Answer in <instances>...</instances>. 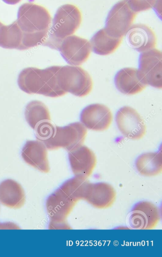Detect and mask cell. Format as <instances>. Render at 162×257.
<instances>
[{
  "mask_svg": "<svg viewBox=\"0 0 162 257\" xmlns=\"http://www.w3.org/2000/svg\"><path fill=\"white\" fill-rule=\"evenodd\" d=\"M37 140L42 142L49 150L64 148L70 151L83 144L87 129L79 122L59 126L47 121L35 130Z\"/></svg>",
  "mask_w": 162,
  "mask_h": 257,
  "instance_id": "cell-1",
  "label": "cell"
},
{
  "mask_svg": "<svg viewBox=\"0 0 162 257\" xmlns=\"http://www.w3.org/2000/svg\"><path fill=\"white\" fill-rule=\"evenodd\" d=\"M61 66H52L41 69L33 67L24 69L20 73L18 84L27 93L58 97L66 92L61 88L59 76Z\"/></svg>",
  "mask_w": 162,
  "mask_h": 257,
  "instance_id": "cell-2",
  "label": "cell"
},
{
  "mask_svg": "<svg viewBox=\"0 0 162 257\" xmlns=\"http://www.w3.org/2000/svg\"><path fill=\"white\" fill-rule=\"evenodd\" d=\"M82 21L80 11L75 5L65 4L57 10L44 46L58 50L62 41L72 35L79 28Z\"/></svg>",
  "mask_w": 162,
  "mask_h": 257,
  "instance_id": "cell-3",
  "label": "cell"
},
{
  "mask_svg": "<svg viewBox=\"0 0 162 257\" xmlns=\"http://www.w3.org/2000/svg\"><path fill=\"white\" fill-rule=\"evenodd\" d=\"M16 21L24 34L49 33L52 18L45 7L27 3L20 7Z\"/></svg>",
  "mask_w": 162,
  "mask_h": 257,
  "instance_id": "cell-4",
  "label": "cell"
},
{
  "mask_svg": "<svg viewBox=\"0 0 162 257\" xmlns=\"http://www.w3.org/2000/svg\"><path fill=\"white\" fill-rule=\"evenodd\" d=\"M59 76L61 88L66 93L83 97L88 95L92 89L91 77L80 66H61Z\"/></svg>",
  "mask_w": 162,
  "mask_h": 257,
  "instance_id": "cell-5",
  "label": "cell"
},
{
  "mask_svg": "<svg viewBox=\"0 0 162 257\" xmlns=\"http://www.w3.org/2000/svg\"><path fill=\"white\" fill-rule=\"evenodd\" d=\"M136 15L127 0H121L109 11L104 28L109 35L122 38L132 25Z\"/></svg>",
  "mask_w": 162,
  "mask_h": 257,
  "instance_id": "cell-6",
  "label": "cell"
},
{
  "mask_svg": "<svg viewBox=\"0 0 162 257\" xmlns=\"http://www.w3.org/2000/svg\"><path fill=\"white\" fill-rule=\"evenodd\" d=\"M138 70L146 84L156 88L162 87V54L155 48L141 53Z\"/></svg>",
  "mask_w": 162,
  "mask_h": 257,
  "instance_id": "cell-7",
  "label": "cell"
},
{
  "mask_svg": "<svg viewBox=\"0 0 162 257\" xmlns=\"http://www.w3.org/2000/svg\"><path fill=\"white\" fill-rule=\"evenodd\" d=\"M115 121L120 132L127 139L139 140L145 134L144 120L135 109L130 106L120 108L116 112Z\"/></svg>",
  "mask_w": 162,
  "mask_h": 257,
  "instance_id": "cell-8",
  "label": "cell"
},
{
  "mask_svg": "<svg viewBox=\"0 0 162 257\" xmlns=\"http://www.w3.org/2000/svg\"><path fill=\"white\" fill-rule=\"evenodd\" d=\"M58 50L68 64L80 66L88 59L92 50L88 40L72 35L62 41Z\"/></svg>",
  "mask_w": 162,
  "mask_h": 257,
  "instance_id": "cell-9",
  "label": "cell"
},
{
  "mask_svg": "<svg viewBox=\"0 0 162 257\" xmlns=\"http://www.w3.org/2000/svg\"><path fill=\"white\" fill-rule=\"evenodd\" d=\"M80 119L81 122L88 129L104 131L111 124L112 114L110 109L104 104H92L82 110Z\"/></svg>",
  "mask_w": 162,
  "mask_h": 257,
  "instance_id": "cell-10",
  "label": "cell"
},
{
  "mask_svg": "<svg viewBox=\"0 0 162 257\" xmlns=\"http://www.w3.org/2000/svg\"><path fill=\"white\" fill-rule=\"evenodd\" d=\"M160 218L156 206L150 202L143 201L132 209L128 219L130 226L137 229H150L157 224Z\"/></svg>",
  "mask_w": 162,
  "mask_h": 257,
  "instance_id": "cell-11",
  "label": "cell"
},
{
  "mask_svg": "<svg viewBox=\"0 0 162 257\" xmlns=\"http://www.w3.org/2000/svg\"><path fill=\"white\" fill-rule=\"evenodd\" d=\"M68 152L69 163L75 176L87 179L92 174L96 163L93 152L81 145Z\"/></svg>",
  "mask_w": 162,
  "mask_h": 257,
  "instance_id": "cell-12",
  "label": "cell"
},
{
  "mask_svg": "<svg viewBox=\"0 0 162 257\" xmlns=\"http://www.w3.org/2000/svg\"><path fill=\"white\" fill-rule=\"evenodd\" d=\"M125 36L129 45L140 53L155 48L156 44L154 33L151 28L144 24L132 25Z\"/></svg>",
  "mask_w": 162,
  "mask_h": 257,
  "instance_id": "cell-13",
  "label": "cell"
},
{
  "mask_svg": "<svg viewBox=\"0 0 162 257\" xmlns=\"http://www.w3.org/2000/svg\"><path fill=\"white\" fill-rule=\"evenodd\" d=\"M21 156L28 165L42 172H49L47 149L42 142L27 141L22 148Z\"/></svg>",
  "mask_w": 162,
  "mask_h": 257,
  "instance_id": "cell-14",
  "label": "cell"
},
{
  "mask_svg": "<svg viewBox=\"0 0 162 257\" xmlns=\"http://www.w3.org/2000/svg\"><path fill=\"white\" fill-rule=\"evenodd\" d=\"M114 83L117 89L125 95L137 94L147 85L138 69L134 68H124L118 71L114 78Z\"/></svg>",
  "mask_w": 162,
  "mask_h": 257,
  "instance_id": "cell-15",
  "label": "cell"
},
{
  "mask_svg": "<svg viewBox=\"0 0 162 257\" xmlns=\"http://www.w3.org/2000/svg\"><path fill=\"white\" fill-rule=\"evenodd\" d=\"M115 198V191L110 185L89 183L83 199L96 208L103 209L110 206Z\"/></svg>",
  "mask_w": 162,
  "mask_h": 257,
  "instance_id": "cell-16",
  "label": "cell"
},
{
  "mask_svg": "<svg viewBox=\"0 0 162 257\" xmlns=\"http://www.w3.org/2000/svg\"><path fill=\"white\" fill-rule=\"evenodd\" d=\"M75 204L59 188L47 198L46 210L51 220L64 221Z\"/></svg>",
  "mask_w": 162,
  "mask_h": 257,
  "instance_id": "cell-17",
  "label": "cell"
},
{
  "mask_svg": "<svg viewBox=\"0 0 162 257\" xmlns=\"http://www.w3.org/2000/svg\"><path fill=\"white\" fill-rule=\"evenodd\" d=\"M26 200L24 191L15 180L7 179L0 183V202L11 208H20Z\"/></svg>",
  "mask_w": 162,
  "mask_h": 257,
  "instance_id": "cell-18",
  "label": "cell"
},
{
  "mask_svg": "<svg viewBox=\"0 0 162 257\" xmlns=\"http://www.w3.org/2000/svg\"><path fill=\"white\" fill-rule=\"evenodd\" d=\"M122 38L109 35L104 28L97 32L90 43L91 50L100 55H107L113 53L120 46Z\"/></svg>",
  "mask_w": 162,
  "mask_h": 257,
  "instance_id": "cell-19",
  "label": "cell"
},
{
  "mask_svg": "<svg viewBox=\"0 0 162 257\" xmlns=\"http://www.w3.org/2000/svg\"><path fill=\"white\" fill-rule=\"evenodd\" d=\"M137 170L145 176H153L161 171V154L149 152L142 154L136 160Z\"/></svg>",
  "mask_w": 162,
  "mask_h": 257,
  "instance_id": "cell-20",
  "label": "cell"
},
{
  "mask_svg": "<svg viewBox=\"0 0 162 257\" xmlns=\"http://www.w3.org/2000/svg\"><path fill=\"white\" fill-rule=\"evenodd\" d=\"M25 117L34 130L41 123L51 121L48 108L44 103L38 100H33L27 104L25 109Z\"/></svg>",
  "mask_w": 162,
  "mask_h": 257,
  "instance_id": "cell-21",
  "label": "cell"
},
{
  "mask_svg": "<svg viewBox=\"0 0 162 257\" xmlns=\"http://www.w3.org/2000/svg\"><path fill=\"white\" fill-rule=\"evenodd\" d=\"M23 34L17 21L0 27V46L21 50Z\"/></svg>",
  "mask_w": 162,
  "mask_h": 257,
  "instance_id": "cell-22",
  "label": "cell"
},
{
  "mask_svg": "<svg viewBox=\"0 0 162 257\" xmlns=\"http://www.w3.org/2000/svg\"><path fill=\"white\" fill-rule=\"evenodd\" d=\"M88 183L87 179L75 176L65 182L59 189L68 198L76 203L84 199Z\"/></svg>",
  "mask_w": 162,
  "mask_h": 257,
  "instance_id": "cell-23",
  "label": "cell"
},
{
  "mask_svg": "<svg viewBox=\"0 0 162 257\" xmlns=\"http://www.w3.org/2000/svg\"><path fill=\"white\" fill-rule=\"evenodd\" d=\"M157 0H127L130 8L136 13L153 8Z\"/></svg>",
  "mask_w": 162,
  "mask_h": 257,
  "instance_id": "cell-24",
  "label": "cell"
},
{
  "mask_svg": "<svg viewBox=\"0 0 162 257\" xmlns=\"http://www.w3.org/2000/svg\"><path fill=\"white\" fill-rule=\"evenodd\" d=\"M69 224L64 221L51 220L49 225V229H70Z\"/></svg>",
  "mask_w": 162,
  "mask_h": 257,
  "instance_id": "cell-25",
  "label": "cell"
},
{
  "mask_svg": "<svg viewBox=\"0 0 162 257\" xmlns=\"http://www.w3.org/2000/svg\"><path fill=\"white\" fill-rule=\"evenodd\" d=\"M5 3L10 5H15L19 3L21 0H3Z\"/></svg>",
  "mask_w": 162,
  "mask_h": 257,
  "instance_id": "cell-26",
  "label": "cell"
},
{
  "mask_svg": "<svg viewBox=\"0 0 162 257\" xmlns=\"http://www.w3.org/2000/svg\"><path fill=\"white\" fill-rule=\"evenodd\" d=\"M4 24L0 22V27L3 26Z\"/></svg>",
  "mask_w": 162,
  "mask_h": 257,
  "instance_id": "cell-27",
  "label": "cell"
},
{
  "mask_svg": "<svg viewBox=\"0 0 162 257\" xmlns=\"http://www.w3.org/2000/svg\"><path fill=\"white\" fill-rule=\"evenodd\" d=\"M2 225V224H0V228H2V226H1Z\"/></svg>",
  "mask_w": 162,
  "mask_h": 257,
  "instance_id": "cell-28",
  "label": "cell"
}]
</instances>
